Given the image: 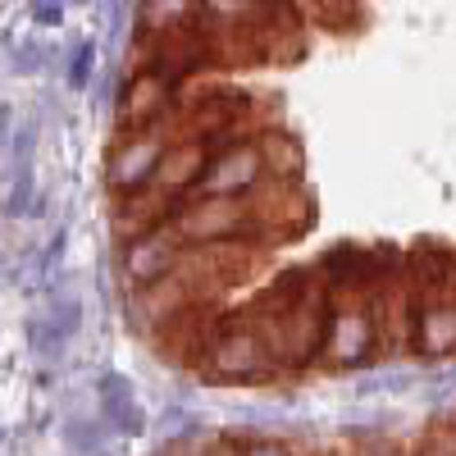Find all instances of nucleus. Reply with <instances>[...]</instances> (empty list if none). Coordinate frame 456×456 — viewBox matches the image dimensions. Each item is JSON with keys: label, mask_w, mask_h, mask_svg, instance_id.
<instances>
[{"label": "nucleus", "mask_w": 456, "mask_h": 456, "mask_svg": "<svg viewBox=\"0 0 456 456\" xmlns=\"http://www.w3.org/2000/svg\"><path fill=\"white\" fill-rule=\"evenodd\" d=\"M265 183H270V174H265V156H260L256 133H238V137L215 146L210 169H206V178L192 197H256Z\"/></svg>", "instance_id": "obj_5"}, {"label": "nucleus", "mask_w": 456, "mask_h": 456, "mask_svg": "<svg viewBox=\"0 0 456 456\" xmlns=\"http://www.w3.org/2000/svg\"><path fill=\"white\" fill-rule=\"evenodd\" d=\"M425 379L420 370H370L365 379H356V397H374V393H415V388H425Z\"/></svg>", "instance_id": "obj_16"}, {"label": "nucleus", "mask_w": 456, "mask_h": 456, "mask_svg": "<svg viewBox=\"0 0 456 456\" xmlns=\"http://www.w3.org/2000/svg\"><path fill=\"white\" fill-rule=\"evenodd\" d=\"M0 443H5V425H0Z\"/></svg>", "instance_id": "obj_22"}, {"label": "nucleus", "mask_w": 456, "mask_h": 456, "mask_svg": "<svg viewBox=\"0 0 456 456\" xmlns=\"http://www.w3.org/2000/svg\"><path fill=\"white\" fill-rule=\"evenodd\" d=\"M215 146H219V142L206 137V133H178L174 146H169V156H165V165H160V174H156V187H151V192H160L165 201L192 197L197 187H201V178H206V169H210Z\"/></svg>", "instance_id": "obj_9"}, {"label": "nucleus", "mask_w": 456, "mask_h": 456, "mask_svg": "<svg viewBox=\"0 0 456 456\" xmlns=\"http://www.w3.org/2000/svg\"><path fill=\"white\" fill-rule=\"evenodd\" d=\"M174 137H178L174 119L119 133L114 146H110V156H105V192L114 201H133V197L151 192L165 156H169V146H174Z\"/></svg>", "instance_id": "obj_4"}, {"label": "nucleus", "mask_w": 456, "mask_h": 456, "mask_svg": "<svg viewBox=\"0 0 456 456\" xmlns=\"http://www.w3.org/2000/svg\"><path fill=\"white\" fill-rule=\"evenodd\" d=\"M265 187L256 197H183L169 215V228L187 251H219V247L260 251L274 242L270 215H265Z\"/></svg>", "instance_id": "obj_1"}, {"label": "nucleus", "mask_w": 456, "mask_h": 456, "mask_svg": "<svg viewBox=\"0 0 456 456\" xmlns=\"http://www.w3.org/2000/svg\"><path fill=\"white\" fill-rule=\"evenodd\" d=\"M352 456H411L397 438H388V434H361V443L352 447Z\"/></svg>", "instance_id": "obj_20"}, {"label": "nucleus", "mask_w": 456, "mask_h": 456, "mask_svg": "<svg viewBox=\"0 0 456 456\" xmlns=\"http://www.w3.org/2000/svg\"><path fill=\"white\" fill-rule=\"evenodd\" d=\"M224 438L233 443L238 456H297V447L274 434H224Z\"/></svg>", "instance_id": "obj_18"}, {"label": "nucleus", "mask_w": 456, "mask_h": 456, "mask_svg": "<svg viewBox=\"0 0 456 456\" xmlns=\"http://www.w3.org/2000/svg\"><path fill=\"white\" fill-rule=\"evenodd\" d=\"M206 429H201V420H197V411H187V406H165L160 415H156V443L165 447V452H174V447H187L192 438H201Z\"/></svg>", "instance_id": "obj_14"}, {"label": "nucleus", "mask_w": 456, "mask_h": 456, "mask_svg": "<svg viewBox=\"0 0 456 456\" xmlns=\"http://www.w3.org/2000/svg\"><path fill=\"white\" fill-rule=\"evenodd\" d=\"M96 415L105 420V429L114 438H137L146 434V411L137 402L133 379L119 370H101L96 374Z\"/></svg>", "instance_id": "obj_10"}, {"label": "nucleus", "mask_w": 456, "mask_h": 456, "mask_svg": "<svg viewBox=\"0 0 456 456\" xmlns=\"http://www.w3.org/2000/svg\"><path fill=\"white\" fill-rule=\"evenodd\" d=\"M5 51H10V69L19 73V78H32V73H42L51 64V46L37 42V37H23V42L5 37Z\"/></svg>", "instance_id": "obj_17"}, {"label": "nucleus", "mask_w": 456, "mask_h": 456, "mask_svg": "<svg viewBox=\"0 0 456 456\" xmlns=\"http://www.w3.org/2000/svg\"><path fill=\"white\" fill-rule=\"evenodd\" d=\"M69 14V0H28V19L37 28H60Z\"/></svg>", "instance_id": "obj_19"}, {"label": "nucleus", "mask_w": 456, "mask_h": 456, "mask_svg": "<svg viewBox=\"0 0 456 456\" xmlns=\"http://www.w3.org/2000/svg\"><path fill=\"white\" fill-rule=\"evenodd\" d=\"M206 28L201 0H137L133 10V37L137 42H165V37Z\"/></svg>", "instance_id": "obj_11"}, {"label": "nucleus", "mask_w": 456, "mask_h": 456, "mask_svg": "<svg viewBox=\"0 0 456 456\" xmlns=\"http://www.w3.org/2000/svg\"><path fill=\"white\" fill-rule=\"evenodd\" d=\"M388 352L384 342V292L374 297H333V315H329V338H324V356L320 370H370L379 356Z\"/></svg>", "instance_id": "obj_3"}, {"label": "nucleus", "mask_w": 456, "mask_h": 456, "mask_svg": "<svg viewBox=\"0 0 456 456\" xmlns=\"http://www.w3.org/2000/svg\"><path fill=\"white\" fill-rule=\"evenodd\" d=\"M101 73V46L92 37H78V42L69 46V60H64V87L69 92H87Z\"/></svg>", "instance_id": "obj_15"}, {"label": "nucleus", "mask_w": 456, "mask_h": 456, "mask_svg": "<svg viewBox=\"0 0 456 456\" xmlns=\"http://www.w3.org/2000/svg\"><path fill=\"white\" fill-rule=\"evenodd\" d=\"M183 265H187V247L178 242V233H174L169 224L128 233L124 247H119V274H124L128 292H142L151 283L169 279L174 270H183Z\"/></svg>", "instance_id": "obj_6"}, {"label": "nucleus", "mask_w": 456, "mask_h": 456, "mask_svg": "<svg viewBox=\"0 0 456 456\" xmlns=\"http://www.w3.org/2000/svg\"><path fill=\"white\" fill-rule=\"evenodd\" d=\"M174 96H178V87L165 78L160 69L137 64L133 73H124V83L114 87V114H119V133L165 124L169 114H174Z\"/></svg>", "instance_id": "obj_7"}, {"label": "nucleus", "mask_w": 456, "mask_h": 456, "mask_svg": "<svg viewBox=\"0 0 456 456\" xmlns=\"http://www.w3.org/2000/svg\"><path fill=\"white\" fill-rule=\"evenodd\" d=\"M69 5H92V0H69Z\"/></svg>", "instance_id": "obj_21"}, {"label": "nucleus", "mask_w": 456, "mask_h": 456, "mask_svg": "<svg viewBox=\"0 0 456 456\" xmlns=\"http://www.w3.org/2000/svg\"><path fill=\"white\" fill-rule=\"evenodd\" d=\"M60 434H64V447L73 456H110V443H114V434L105 429L101 415H69Z\"/></svg>", "instance_id": "obj_13"}, {"label": "nucleus", "mask_w": 456, "mask_h": 456, "mask_svg": "<svg viewBox=\"0 0 456 456\" xmlns=\"http://www.w3.org/2000/svg\"><path fill=\"white\" fill-rule=\"evenodd\" d=\"M197 374L215 388H242V384H270L283 374V365L270 352V338L256 324V315L242 306L233 315H215L197 356Z\"/></svg>", "instance_id": "obj_2"}, {"label": "nucleus", "mask_w": 456, "mask_h": 456, "mask_svg": "<svg viewBox=\"0 0 456 456\" xmlns=\"http://www.w3.org/2000/svg\"><path fill=\"white\" fill-rule=\"evenodd\" d=\"M256 142H260V156H265V174L270 183H283V187H297L301 174H306V146L301 137L283 124H270V128H256Z\"/></svg>", "instance_id": "obj_12"}, {"label": "nucleus", "mask_w": 456, "mask_h": 456, "mask_svg": "<svg viewBox=\"0 0 456 456\" xmlns=\"http://www.w3.org/2000/svg\"><path fill=\"white\" fill-rule=\"evenodd\" d=\"M411 352L420 361H456V292L411 288Z\"/></svg>", "instance_id": "obj_8"}]
</instances>
